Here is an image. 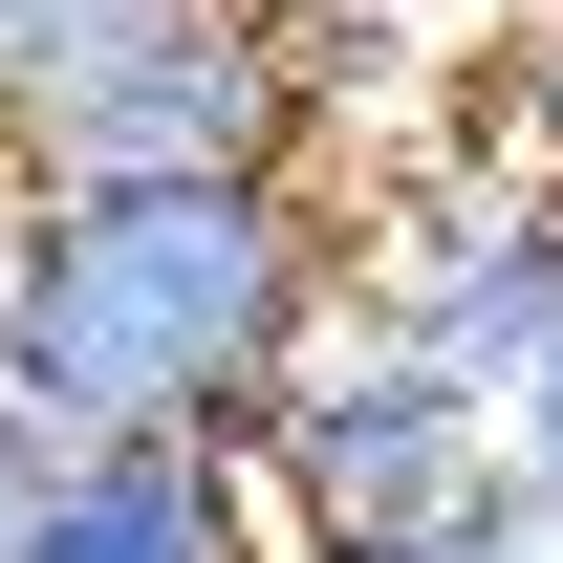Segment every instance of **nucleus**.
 Segmentation results:
<instances>
[{
    "instance_id": "obj_1",
    "label": "nucleus",
    "mask_w": 563,
    "mask_h": 563,
    "mask_svg": "<svg viewBox=\"0 0 563 563\" xmlns=\"http://www.w3.org/2000/svg\"><path fill=\"white\" fill-rule=\"evenodd\" d=\"M347 325V174H174V196H22L0 174V412L44 455L239 433Z\"/></svg>"
},
{
    "instance_id": "obj_2",
    "label": "nucleus",
    "mask_w": 563,
    "mask_h": 563,
    "mask_svg": "<svg viewBox=\"0 0 563 563\" xmlns=\"http://www.w3.org/2000/svg\"><path fill=\"white\" fill-rule=\"evenodd\" d=\"M0 174L22 196L347 174V109L261 0H0Z\"/></svg>"
},
{
    "instance_id": "obj_3",
    "label": "nucleus",
    "mask_w": 563,
    "mask_h": 563,
    "mask_svg": "<svg viewBox=\"0 0 563 563\" xmlns=\"http://www.w3.org/2000/svg\"><path fill=\"white\" fill-rule=\"evenodd\" d=\"M239 477H261L282 563H347V542H412L433 498H477V477H498V433H477V390H455V368H412V347L347 303L325 347L282 368V412L239 433Z\"/></svg>"
},
{
    "instance_id": "obj_4",
    "label": "nucleus",
    "mask_w": 563,
    "mask_h": 563,
    "mask_svg": "<svg viewBox=\"0 0 563 563\" xmlns=\"http://www.w3.org/2000/svg\"><path fill=\"white\" fill-rule=\"evenodd\" d=\"M22 563H282V520H261L239 455H196V433H109V455H44Z\"/></svg>"
},
{
    "instance_id": "obj_5",
    "label": "nucleus",
    "mask_w": 563,
    "mask_h": 563,
    "mask_svg": "<svg viewBox=\"0 0 563 563\" xmlns=\"http://www.w3.org/2000/svg\"><path fill=\"white\" fill-rule=\"evenodd\" d=\"M455 131L520 152V174H563V0L520 22V44H477V87H455Z\"/></svg>"
},
{
    "instance_id": "obj_6",
    "label": "nucleus",
    "mask_w": 563,
    "mask_h": 563,
    "mask_svg": "<svg viewBox=\"0 0 563 563\" xmlns=\"http://www.w3.org/2000/svg\"><path fill=\"white\" fill-rule=\"evenodd\" d=\"M22 520H44V433L0 412V563H22Z\"/></svg>"
},
{
    "instance_id": "obj_7",
    "label": "nucleus",
    "mask_w": 563,
    "mask_h": 563,
    "mask_svg": "<svg viewBox=\"0 0 563 563\" xmlns=\"http://www.w3.org/2000/svg\"><path fill=\"white\" fill-rule=\"evenodd\" d=\"M390 22H412V44H433V22H455V44H520L542 0H390Z\"/></svg>"
},
{
    "instance_id": "obj_8",
    "label": "nucleus",
    "mask_w": 563,
    "mask_h": 563,
    "mask_svg": "<svg viewBox=\"0 0 563 563\" xmlns=\"http://www.w3.org/2000/svg\"><path fill=\"white\" fill-rule=\"evenodd\" d=\"M542 239H563V174H542Z\"/></svg>"
}]
</instances>
